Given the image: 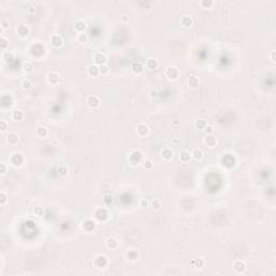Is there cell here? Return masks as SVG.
Listing matches in <instances>:
<instances>
[{"mask_svg":"<svg viewBox=\"0 0 276 276\" xmlns=\"http://www.w3.org/2000/svg\"><path fill=\"white\" fill-rule=\"evenodd\" d=\"M181 24H182V26H185V27H191V26H192V24H193V21H192V19H191L190 16L185 15V16H182Z\"/></svg>","mask_w":276,"mask_h":276,"instance_id":"cell-22","label":"cell"},{"mask_svg":"<svg viewBox=\"0 0 276 276\" xmlns=\"http://www.w3.org/2000/svg\"><path fill=\"white\" fill-rule=\"evenodd\" d=\"M12 117H13L14 120L19 121V120H22V119L24 118L23 111H22V110H14V111H13V114H12Z\"/></svg>","mask_w":276,"mask_h":276,"instance_id":"cell-27","label":"cell"},{"mask_svg":"<svg viewBox=\"0 0 276 276\" xmlns=\"http://www.w3.org/2000/svg\"><path fill=\"white\" fill-rule=\"evenodd\" d=\"M0 124H1V132H4V131L7 129V127H8L7 122H6V121H1V122H0Z\"/></svg>","mask_w":276,"mask_h":276,"instance_id":"cell-41","label":"cell"},{"mask_svg":"<svg viewBox=\"0 0 276 276\" xmlns=\"http://www.w3.org/2000/svg\"><path fill=\"white\" fill-rule=\"evenodd\" d=\"M203 155H204L203 154V151L200 150V149H194L192 151V153H191V156H192L195 161H201V160L203 159Z\"/></svg>","mask_w":276,"mask_h":276,"instance_id":"cell-16","label":"cell"},{"mask_svg":"<svg viewBox=\"0 0 276 276\" xmlns=\"http://www.w3.org/2000/svg\"><path fill=\"white\" fill-rule=\"evenodd\" d=\"M23 87L24 89H26V90H28V89H30L31 86H33V83H31L29 80H25V81H23Z\"/></svg>","mask_w":276,"mask_h":276,"instance_id":"cell-36","label":"cell"},{"mask_svg":"<svg viewBox=\"0 0 276 276\" xmlns=\"http://www.w3.org/2000/svg\"><path fill=\"white\" fill-rule=\"evenodd\" d=\"M165 75L169 80H176L179 76V71L178 69L174 66H168L165 70Z\"/></svg>","mask_w":276,"mask_h":276,"instance_id":"cell-2","label":"cell"},{"mask_svg":"<svg viewBox=\"0 0 276 276\" xmlns=\"http://www.w3.org/2000/svg\"><path fill=\"white\" fill-rule=\"evenodd\" d=\"M11 162L13 163L15 166H21L24 162L23 155L21 154V153H14L11 158Z\"/></svg>","mask_w":276,"mask_h":276,"instance_id":"cell-5","label":"cell"},{"mask_svg":"<svg viewBox=\"0 0 276 276\" xmlns=\"http://www.w3.org/2000/svg\"><path fill=\"white\" fill-rule=\"evenodd\" d=\"M122 21H123V22H127V21H129V19H127V15H126V14H124V15L122 16Z\"/></svg>","mask_w":276,"mask_h":276,"instance_id":"cell-47","label":"cell"},{"mask_svg":"<svg viewBox=\"0 0 276 276\" xmlns=\"http://www.w3.org/2000/svg\"><path fill=\"white\" fill-rule=\"evenodd\" d=\"M142 165H144V167L146 168V169H152L153 168V162H152L151 160H144V162H142Z\"/></svg>","mask_w":276,"mask_h":276,"instance_id":"cell-29","label":"cell"},{"mask_svg":"<svg viewBox=\"0 0 276 276\" xmlns=\"http://www.w3.org/2000/svg\"><path fill=\"white\" fill-rule=\"evenodd\" d=\"M23 69H24V71L31 72V71H33V69H34V66H33V64H31V63H29V62H26V63H24V65H23Z\"/></svg>","mask_w":276,"mask_h":276,"instance_id":"cell-32","label":"cell"},{"mask_svg":"<svg viewBox=\"0 0 276 276\" xmlns=\"http://www.w3.org/2000/svg\"><path fill=\"white\" fill-rule=\"evenodd\" d=\"M132 71L134 72V73H136V75H140L141 72L144 71V66H142V64L139 63V62H135V63H133Z\"/></svg>","mask_w":276,"mask_h":276,"instance_id":"cell-10","label":"cell"},{"mask_svg":"<svg viewBox=\"0 0 276 276\" xmlns=\"http://www.w3.org/2000/svg\"><path fill=\"white\" fill-rule=\"evenodd\" d=\"M7 44H8V40L4 38V37H2V38H1V48H6Z\"/></svg>","mask_w":276,"mask_h":276,"instance_id":"cell-42","label":"cell"},{"mask_svg":"<svg viewBox=\"0 0 276 276\" xmlns=\"http://www.w3.org/2000/svg\"><path fill=\"white\" fill-rule=\"evenodd\" d=\"M98 67H99V73H100V75H107V73L109 72V67H108V65L104 64V65L98 66Z\"/></svg>","mask_w":276,"mask_h":276,"instance_id":"cell-31","label":"cell"},{"mask_svg":"<svg viewBox=\"0 0 276 276\" xmlns=\"http://www.w3.org/2000/svg\"><path fill=\"white\" fill-rule=\"evenodd\" d=\"M28 12H29L30 14H34L35 12H36V7H34L33 4L29 6V7H28Z\"/></svg>","mask_w":276,"mask_h":276,"instance_id":"cell-44","label":"cell"},{"mask_svg":"<svg viewBox=\"0 0 276 276\" xmlns=\"http://www.w3.org/2000/svg\"><path fill=\"white\" fill-rule=\"evenodd\" d=\"M204 142L207 145L209 148H212V147H215V146H216V144H217V140H216L215 137L212 136V135H207V136L205 137Z\"/></svg>","mask_w":276,"mask_h":276,"instance_id":"cell-13","label":"cell"},{"mask_svg":"<svg viewBox=\"0 0 276 276\" xmlns=\"http://www.w3.org/2000/svg\"><path fill=\"white\" fill-rule=\"evenodd\" d=\"M75 27H76L77 30L83 31L84 29H85V27H86V24H85V22H84V21H82V19H79V21H77L76 23H75Z\"/></svg>","mask_w":276,"mask_h":276,"instance_id":"cell-24","label":"cell"},{"mask_svg":"<svg viewBox=\"0 0 276 276\" xmlns=\"http://www.w3.org/2000/svg\"><path fill=\"white\" fill-rule=\"evenodd\" d=\"M48 81H49L51 84L58 83V82H59V76H58V73L55 71L49 72V75H48Z\"/></svg>","mask_w":276,"mask_h":276,"instance_id":"cell-7","label":"cell"},{"mask_svg":"<svg viewBox=\"0 0 276 276\" xmlns=\"http://www.w3.org/2000/svg\"><path fill=\"white\" fill-rule=\"evenodd\" d=\"M19 141V135L16 133H10L8 135V142L11 145H15Z\"/></svg>","mask_w":276,"mask_h":276,"instance_id":"cell-19","label":"cell"},{"mask_svg":"<svg viewBox=\"0 0 276 276\" xmlns=\"http://www.w3.org/2000/svg\"><path fill=\"white\" fill-rule=\"evenodd\" d=\"M201 6L202 7H206V8H209L210 6H212V1H210V0H208V1H202L201 2Z\"/></svg>","mask_w":276,"mask_h":276,"instance_id":"cell-37","label":"cell"},{"mask_svg":"<svg viewBox=\"0 0 276 276\" xmlns=\"http://www.w3.org/2000/svg\"><path fill=\"white\" fill-rule=\"evenodd\" d=\"M17 33H19V35L21 36V37H26L27 35L29 34V29H28V27L26 26V25H19V27H17Z\"/></svg>","mask_w":276,"mask_h":276,"instance_id":"cell-15","label":"cell"},{"mask_svg":"<svg viewBox=\"0 0 276 276\" xmlns=\"http://www.w3.org/2000/svg\"><path fill=\"white\" fill-rule=\"evenodd\" d=\"M245 268H246V264H245V262H244V261L237 260V261H235V262H234V270L237 273L244 272V271H245Z\"/></svg>","mask_w":276,"mask_h":276,"instance_id":"cell-11","label":"cell"},{"mask_svg":"<svg viewBox=\"0 0 276 276\" xmlns=\"http://www.w3.org/2000/svg\"><path fill=\"white\" fill-rule=\"evenodd\" d=\"M1 174L2 175L6 174V164H4V163L1 164Z\"/></svg>","mask_w":276,"mask_h":276,"instance_id":"cell-46","label":"cell"},{"mask_svg":"<svg viewBox=\"0 0 276 276\" xmlns=\"http://www.w3.org/2000/svg\"><path fill=\"white\" fill-rule=\"evenodd\" d=\"M37 135H38L39 137H41V138L46 137V135H48V129L44 127V126H39L38 129H37Z\"/></svg>","mask_w":276,"mask_h":276,"instance_id":"cell-26","label":"cell"},{"mask_svg":"<svg viewBox=\"0 0 276 276\" xmlns=\"http://www.w3.org/2000/svg\"><path fill=\"white\" fill-rule=\"evenodd\" d=\"M63 43H64V40H63V38H62L61 36L54 35L53 37H52V44H53V46H55V48H61V46H63Z\"/></svg>","mask_w":276,"mask_h":276,"instance_id":"cell-12","label":"cell"},{"mask_svg":"<svg viewBox=\"0 0 276 276\" xmlns=\"http://www.w3.org/2000/svg\"><path fill=\"white\" fill-rule=\"evenodd\" d=\"M141 160H142V154H141L140 151H133L129 154V162L132 166H137L138 164H140Z\"/></svg>","mask_w":276,"mask_h":276,"instance_id":"cell-1","label":"cell"},{"mask_svg":"<svg viewBox=\"0 0 276 276\" xmlns=\"http://www.w3.org/2000/svg\"><path fill=\"white\" fill-rule=\"evenodd\" d=\"M192 156H191V153H189L188 151H182L180 152V155H179V159H180V161L183 163H188L190 161V159H191Z\"/></svg>","mask_w":276,"mask_h":276,"instance_id":"cell-18","label":"cell"},{"mask_svg":"<svg viewBox=\"0 0 276 276\" xmlns=\"http://www.w3.org/2000/svg\"><path fill=\"white\" fill-rule=\"evenodd\" d=\"M94 263H95V265L99 268H105L107 264V258L105 257V256H102V255H99L98 257L96 258V260H95Z\"/></svg>","mask_w":276,"mask_h":276,"instance_id":"cell-6","label":"cell"},{"mask_svg":"<svg viewBox=\"0 0 276 276\" xmlns=\"http://www.w3.org/2000/svg\"><path fill=\"white\" fill-rule=\"evenodd\" d=\"M35 212H36V214H37L38 216H41L42 214H43V210H42L41 207H37L36 209H35Z\"/></svg>","mask_w":276,"mask_h":276,"instance_id":"cell-45","label":"cell"},{"mask_svg":"<svg viewBox=\"0 0 276 276\" xmlns=\"http://www.w3.org/2000/svg\"><path fill=\"white\" fill-rule=\"evenodd\" d=\"M87 72L91 77H97L99 75V67L96 64H92L89 66Z\"/></svg>","mask_w":276,"mask_h":276,"instance_id":"cell-8","label":"cell"},{"mask_svg":"<svg viewBox=\"0 0 276 276\" xmlns=\"http://www.w3.org/2000/svg\"><path fill=\"white\" fill-rule=\"evenodd\" d=\"M86 40H87V38H86V35L85 34H80L79 36H78V41L80 42V43H85L86 42Z\"/></svg>","mask_w":276,"mask_h":276,"instance_id":"cell-35","label":"cell"},{"mask_svg":"<svg viewBox=\"0 0 276 276\" xmlns=\"http://www.w3.org/2000/svg\"><path fill=\"white\" fill-rule=\"evenodd\" d=\"M146 65L149 69H155L158 67V61L155 58H148L146 62Z\"/></svg>","mask_w":276,"mask_h":276,"instance_id":"cell-23","label":"cell"},{"mask_svg":"<svg viewBox=\"0 0 276 276\" xmlns=\"http://www.w3.org/2000/svg\"><path fill=\"white\" fill-rule=\"evenodd\" d=\"M188 84H189L190 87H197L199 86V84H200V80L197 79L196 77L194 76H191L189 77V79H188Z\"/></svg>","mask_w":276,"mask_h":276,"instance_id":"cell-17","label":"cell"},{"mask_svg":"<svg viewBox=\"0 0 276 276\" xmlns=\"http://www.w3.org/2000/svg\"><path fill=\"white\" fill-rule=\"evenodd\" d=\"M106 245L108 248H110V249H114V248H117L118 247V241L113 237H109L108 239H107Z\"/></svg>","mask_w":276,"mask_h":276,"instance_id":"cell-20","label":"cell"},{"mask_svg":"<svg viewBox=\"0 0 276 276\" xmlns=\"http://www.w3.org/2000/svg\"><path fill=\"white\" fill-rule=\"evenodd\" d=\"M137 133L139 134L140 136H146L149 133V126L147 124H145V123H141V124L137 126Z\"/></svg>","mask_w":276,"mask_h":276,"instance_id":"cell-9","label":"cell"},{"mask_svg":"<svg viewBox=\"0 0 276 276\" xmlns=\"http://www.w3.org/2000/svg\"><path fill=\"white\" fill-rule=\"evenodd\" d=\"M126 257H127L129 260L134 261L138 258V252H137L136 250H129V251H127V253H126Z\"/></svg>","mask_w":276,"mask_h":276,"instance_id":"cell-28","label":"cell"},{"mask_svg":"<svg viewBox=\"0 0 276 276\" xmlns=\"http://www.w3.org/2000/svg\"><path fill=\"white\" fill-rule=\"evenodd\" d=\"M7 201V196H6V193L1 192V205H3Z\"/></svg>","mask_w":276,"mask_h":276,"instance_id":"cell-43","label":"cell"},{"mask_svg":"<svg viewBox=\"0 0 276 276\" xmlns=\"http://www.w3.org/2000/svg\"><path fill=\"white\" fill-rule=\"evenodd\" d=\"M86 102L91 108H97L100 104V99L97 96H90V97H87Z\"/></svg>","mask_w":276,"mask_h":276,"instance_id":"cell-3","label":"cell"},{"mask_svg":"<svg viewBox=\"0 0 276 276\" xmlns=\"http://www.w3.org/2000/svg\"><path fill=\"white\" fill-rule=\"evenodd\" d=\"M83 228L86 231H92L95 228L94 221H92L91 219H89V220H86V221H84V222H83Z\"/></svg>","mask_w":276,"mask_h":276,"instance_id":"cell-25","label":"cell"},{"mask_svg":"<svg viewBox=\"0 0 276 276\" xmlns=\"http://www.w3.org/2000/svg\"><path fill=\"white\" fill-rule=\"evenodd\" d=\"M204 131L207 133V134H212V133L214 132V127H212V125H208L207 124V125H206V127L204 129Z\"/></svg>","mask_w":276,"mask_h":276,"instance_id":"cell-39","label":"cell"},{"mask_svg":"<svg viewBox=\"0 0 276 276\" xmlns=\"http://www.w3.org/2000/svg\"><path fill=\"white\" fill-rule=\"evenodd\" d=\"M206 125H207V123H206V121H205L204 119H200V120L196 121V126L201 129H204L205 127H206Z\"/></svg>","mask_w":276,"mask_h":276,"instance_id":"cell-33","label":"cell"},{"mask_svg":"<svg viewBox=\"0 0 276 276\" xmlns=\"http://www.w3.org/2000/svg\"><path fill=\"white\" fill-rule=\"evenodd\" d=\"M2 58H3V61L6 62H10L13 59V54L9 53V52H4L3 55H2Z\"/></svg>","mask_w":276,"mask_h":276,"instance_id":"cell-34","label":"cell"},{"mask_svg":"<svg viewBox=\"0 0 276 276\" xmlns=\"http://www.w3.org/2000/svg\"><path fill=\"white\" fill-rule=\"evenodd\" d=\"M94 62L95 64L97 66H100V65L106 64L107 62V56L104 53H96L94 56Z\"/></svg>","mask_w":276,"mask_h":276,"instance_id":"cell-4","label":"cell"},{"mask_svg":"<svg viewBox=\"0 0 276 276\" xmlns=\"http://www.w3.org/2000/svg\"><path fill=\"white\" fill-rule=\"evenodd\" d=\"M162 156L165 160L169 161V160L173 159V156H174V152L172 151L169 148H165V149H163L162 150Z\"/></svg>","mask_w":276,"mask_h":276,"instance_id":"cell-14","label":"cell"},{"mask_svg":"<svg viewBox=\"0 0 276 276\" xmlns=\"http://www.w3.org/2000/svg\"><path fill=\"white\" fill-rule=\"evenodd\" d=\"M151 204H152V208H153L154 210H158V209H160V208L162 207V202L160 200H158V199L152 201Z\"/></svg>","mask_w":276,"mask_h":276,"instance_id":"cell-30","label":"cell"},{"mask_svg":"<svg viewBox=\"0 0 276 276\" xmlns=\"http://www.w3.org/2000/svg\"><path fill=\"white\" fill-rule=\"evenodd\" d=\"M100 212H102V214H99L98 210H96V212H95V216H96V218H97L98 220L102 221V220H105L107 218L108 212H107L106 209H102V208H100Z\"/></svg>","mask_w":276,"mask_h":276,"instance_id":"cell-21","label":"cell"},{"mask_svg":"<svg viewBox=\"0 0 276 276\" xmlns=\"http://www.w3.org/2000/svg\"><path fill=\"white\" fill-rule=\"evenodd\" d=\"M58 172H59V174L62 175H66L67 174V168L65 166H61V167H58Z\"/></svg>","mask_w":276,"mask_h":276,"instance_id":"cell-40","label":"cell"},{"mask_svg":"<svg viewBox=\"0 0 276 276\" xmlns=\"http://www.w3.org/2000/svg\"><path fill=\"white\" fill-rule=\"evenodd\" d=\"M148 205H149V202H148L147 199H141V201H140V206L144 208H147Z\"/></svg>","mask_w":276,"mask_h":276,"instance_id":"cell-38","label":"cell"}]
</instances>
